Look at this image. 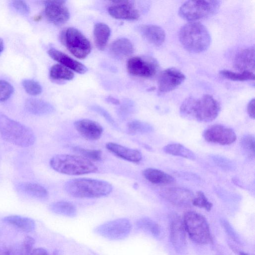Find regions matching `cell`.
I'll list each match as a JSON object with an SVG mask.
<instances>
[{
  "mask_svg": "<svg viewBox=\"0 0 255 255\" xmlns=\"http://www.w3.org/2000/svg\"><path fill=\"white\" fill-rule=\"evenodd\" d=\"M136 224L139 229L148 232L154 236L159 234L158 225L148 218L140 219L137 221Z\"/></svg>",
  "mask_w": 255,
  "mask_h": 255,
  "instance_id": "cell-36",
  "label": "cell"
},
{
  "mask_svg": "<svg viewBox=\"0 0 255 255\" xmlns=\"http://www.w3.org/2000/svg\"><path fill=\"white\" fill-rule=\"evenodd\" d=\"M192 205L201 208H204L210 211L213 206L212 203L209 201L205 194L202 191H198L196 196L192 201Z\"/></svg>",
  "mask_w": 255,
  "mask_h": 255,
  "instance_id": "cell-38",
  "label": "cell"
},
{
  "mask_svg": "<svg viewBox=\"0 0 255 255\" xmlns=\"http://www.w3.org/2000/svg\"><path fill=\"white\" fill-rule=\"evenodd\" d=\"M127 130L129 133L144 134L152 132L153 127L149 124L138 121L133 120L127 124Z\"/></svg>",
  "mask_w": 255,
  "mask_h": 255,
  "instance_id": "cell-31",
  "label": "cell"
},
{
  "mask_svg": "<svg viewBox=\"0 0 255 255\" xmlns=\"http://www.w3.org/2000/svg\"><path fill=\"white\" fill-rule=\"evenodd\" d=\"M203 137L208 142L229 145L237 139L235 131L231 128L221 125H214L203 132Z\"/></svg>",
  "mask_w": 255,
  "mask_h": 255,
  "instance_id": "cell-11",
  "label": "cell"
},
{
  "mask_svg": "<svg viewBox=\"0 0 255 255\" xmlns=\"http://www.w3.org/2000/svg\"><path fill=\"white\" fill-rule=\"evenodd\" d=\"M13 92L14 88L9 82L0 80V102L8 100Z\"/></svg>",
  "mask_w": 255,
  "mask_h": 255,
  "instance_id": "cell-39",
  "label": "cell"
},
{
  "mask_svg": "<svg viewBox=\"0 0 255 255\" xmlns=\"http://www.w3.org/2000/svg\"><path fill=\"white\" fill-rule=\"evenodd\" d=\"M22 86L28 94L36 96L42 92V87L36 81L31 79H24L22 82Z\"/></svg>",
  "mask_w": 255,
  "mask_h": 255,
  "instance_id": "cell-37",
  "label": "cell"
},
{
  "mask_svg": "<svg viewBox=\"0 0 255 255\" xmlns=\"http://www.w3.org/2000/svg\"><path fill=\"white\" fill-rule=\"evenodd\" d=\"M4 49V44L3 40L0 38V54Z\"/></svg>",
  "mask_w": 255,
  "mask_h": 255,
  "instance_id": "cell-48",
  "label": "cell"
},
{
  "mask_svg": "<svg viewBox=\"0 0 255 255\" xmlns=\"http://www.w3.org/2000/svg\"><path fill=\"white\" fill-rule=\"evenodd\" d=\"M139 31L142 36L155 46L161 45L165 40L164 30L160 26L153 24L141 25Z\"/></svg>",
  "mask_w": 255,
  "mask_h": 255,
  "instance_id": "cell-21",
  "label": "cell"
},
{
  "mask_svg": "<svg viewBox=\"0 0 255 255\" xmlns=\"http://www.w3.org/2000/svg\"><path fill=\"white\" fill-rule=\"evenodd\" d=\"M221 110L219 103L213 96L205 94L199 98L189 97L180 106V116L189 120L210 122L215 120Z\"/></svg>",
  "mask_w": 255,
  "mask_h": 255,
  "instance_id": "cell-1",
  "label": "cell"
},
{
  "mask_svg": "<svg viewBox=\"0 0 255 255\" xmlns=\"http://www.w3.org/2000/svg\"><path fill=\"white\" fill-rule=\"evenodd\" d=\"M34 242L33 238L26 237L17 248L11 249L10 255H30L33 250Z\"/></svg>",
  "mask_w": 255,
  "mask_h": 255,
  "instance_id": "cell-33",
  "label": "cell"
},
{
  "mask_svg": "<svg viewBox=\"0 0 255 255\" xmlns=\"http://www.w3.org/2000/svg\"><path fill=\"white\" fill-rule=\"evenodd\" d=\"M91 109L102 116L113 127L118 128V126L111 115L106 110L99 106L95 105L92 106Z\"/></svg>",
  "mask_w": 255,
  "mask_h": 255,
  "instance_id": "cell-41",
  "label": "cell"
},
{
  "mask_svg": "<svg viewBox=\"0 0 255 255\" xmlns=\"http://www.w3.org/2000/svg\"><path fill=\"white\" fill-rule=\"evenodd\" d=\"M18 190L31 197L46 200L48 197V192L43 186L31 182H21L17 186Z\"/></svg>",
  "mask_w": 255,
  "mask_h": 255,
  "instance_id": "cell-23",
  "label": "cell"
},
{
  "mask_svg": "<svg viewBox=\"0 0 255 255\" xmlns=\"http://www.w3.org/2000/svg\"><path fill=\"white\" fill-rule=\"evenodd\" d=\"M50 210L53 213L68 217L77 215L76 206L69 202L60 201L52 203L49 206Z\"/></svg>",
  "mask_w": 255,
  "mask_h": 255,
  "instance_id": "cell-28",
  "label": "cell"
},
{
  "mask_svg": "<svg viewBox=\"0 0 255 255\" xmlns=\"http://www.w3.org/2000/svg\"><path fill=\"white\" fill-rule=\"evenodd\" d=\"M220 4L219 0H188L180 7L178 14L184 19L196 22L215 14Z\"/></svg>",
  "mask_w": 255,
  "mask_h": 255,
  "instance_id": "cell-6",
  "label": "cell"
},
{
  "mask_svg": "<svg viewBox=\"0 0 255 255\" xmlns=\"http://www.w3.org/2000/svg\"><path fill=\"white\" fill-rule=\"evenodd\" d=\"M51 255H63L62 253L59 251H55Z\"/></svg>",
  "mask_w": 255,
  "mask_h": 255,
  "instance_id": "cell-49",
  "label": "cell"
},
{
  "mask_svg": "<svg viewBox=\"0 0 255 255\" xmlns=\"http://www.w3.org/2000/svg\"><path fill=\"white\" fill-rule=\"evenodd\" d=\"M185 76L179 70L169 68L162 71L157 79L158 91L164 94L173 91L185 80Z\"/></svg>",
  "mask_w": 255,
  "mask_h": 255,
  "instance_id": "cell-12",
  "label": "cell"
},
{
  "mask_svg": "<svg viewBox=\"0 0 255 255\" xmlns=\"http://www.w3.org/2000/svg\"><path fill=\"white\" fill-rule=\"evenodd\" d=\"M133 111V106L131 103H124L118 110V115L122 120L128 118Z\"/></svg>",
  "mask_w": 255,
  "mask_h": 255,
  "instance_id": "cell-43",
  "label": "cell"
},
{
  "mask_svg": "<svg viewBox=\"0 0 255 255\" xmlns=\"http://www.w3.org/2000/svg\"><path fill=\"white\" fill-rule=\"evenodd\" d=\"M132 229L130 221L120 218L106 222L94 229L97 234L109 240H121L129 235Z\"/></svg>",
  "mask_w": 255,
  "mask_h": 255,
  "instance_id": "cell-9",
  "label": "cell"
},
{
  "mask_svg": "<svg viewBox=\"0 0 255 255\" xmlns=\"http://www.w3.org/2000/svg\"><path fill=\"white\" fill-rule=\"evenodd\" d=\"M255 136L252 134H246L241 140V146L243 152L250 158L255 157Z\"/></svg>",
  "mask_w": 255,
  "mask_h": 255,
  "instance_id": "cell-34",
  "label": "cell"
},
{
  "mask_svg": "<svg viewBox=\"0 0 255 255\" xmlns=\"http://www.w3.org/2000/svg\"><path fill=\"white\" fill-rule=\"evenodd\" d=\"M214 162L219 167L226 170L234 169L235 165L233 162L229 159L217 155L212 156Z\"/></svg>",
  "mask_w": 255,
  "mask_h": 255,
  "instance_id": "cell-40",
  "label": "cell"
},
{
  "mask_svg": "<svg viewBox=\"0 0 255 255\" xmlns=\"http://www.w3.org/2000/svg\"><path fill=\"white\" fill-rule=\"evenodd\" d=\"M24 106L28 112L36 116L47 115L54 111V108L51 104L38 99H27Z\"/></svg>",
  "mask_w": 255,
  "mask_h": 255,
  "instance_id": "cell-22",
  "label": "cell"
},
{
  "mask_svg": "<svg viewBox=\"0 0 255 255\" xmlns=\"http://www.w3.org/2000/svg\"><path fill=\"white\" fill-rule=\"evenodd\" d=\"M108 7L109 14L116 19L134 20L139 17V13L129 0L112 1Z\"/></svg>",
  "mask_w": 255,
  "mask_h": 255,
  "instance_id": "cell-14",
  "label": "cell"
},
{
  "mask_svg": "<svg viewBox=\"0 0 255 255\" xmlns=\"http://www.w3.org/2000/svg\"><path fill=\"white\" fill-rule=\"evenodd\" d=\"M170 240L177 252L183 251L186 247L185 229L180 218L177 215H172L170 219Z\"/></svg>",
  "mask_w": 255,
  "mask_h": 255,
  "instance_id": "cell-16",
  "label": "cell"
},
{
  "mask_svg": "<svg viewBox=\"0 0 255 255\" xmlns=\"http://www.w3.org/2000/svg\"><path fill=\"white\" fill-rule=\"evenodd\" d=\"M73 149L89 160L100 161L102 158V152L100 150L86 149L79 146L74 147Z\"/></svg>",
  "mask_w": 255,
  "mask_h": 255,
  "instance_id": "cell-35",
  "label": "cell"
},
{
  "mask_svg": "<svg viewBox=\"0 0 255 255\" xmlns=\"http://www.w3.org/2000/svg\"><path fill=\"white\" fill-rule=\"evenodd\" d=\"M61 37L68 50L76 58L84 59L90 53L91 46L90 41L77 29L68 28L64 32H62Z\"/></svg>",
  "mask_w": 255,
  "mask_h": 255,
  "instance_id": "cell-8",
  "label": "cell"
},
{
  "mask_svg": "<svg viewBox=\"0 0 255 255\" xmlns=\"http://www.w3.org/2000/svg\"><path fill=\"white\" fill-rule=\"evenodd\" d=\"M183 224L189 238L195 243L205 245L211 240L209 226L205 218L194 211L186 212Z\"/></svg>",
  "mask_w": 255,
  "mask_h": 255,
  "instance_id": "cell-7",
  "label": "cell"
},
{
  "mask_svg": "<svg viewBox=\"0 0 255 255\" xmlns=\"http://www.w3.org/2000/svg\"><path fill=\"white\" fill-rule=\"evenodd\" d=\"M74 125L80 134L89 140L99 139L104 130L103 127L99 123L89 119L78 120Z\"/></svg>",
  "mask_w": 255,
  "mask_h": 255,
  "instance_id": "cell-17",
  "label": "cell"
},
{
  "mask_svg": "<svg viewBox=\"0 0 255 255\" xmlns=\"http://www.w3.org/2000/svg\"><path fill=\"white\" fill-rule=\"evenodd\" d=\"M110 50L115 57L121 58L131 55L134 50L133 45L129 39L121 38L112 43Z\"/></svg>",
  "mask_w": 255,
  "mask_h": 255,
  "instance_id": "cell-24",
  "label": "cell"
},
{
  "mask_svg": "<svg viewBox=\"0 0 255 255\" xmlns=\"http://www.w3.org/2000/svg\"><path fill=\"white\" fill-rule=\"evenodd\" d=\"M178 37L185 49L195 53L206 51L211 40L207 28L198 21L189 22L183 25L179 31Z\"/></svg>",
  "mask_w": 255,
  "mask_h": 255,
  "instance_id": "cell-3",
  "label": "cell"
},
{
  "mask_svg": "<svg viewBox=\"0 0 255 255\" xmlns=\"http://www.w3.org/2000/svg\"><path fill=\"white\" fill-rule=\"evenodd\" d=\"M106 101L112 104L118 105H119L120 102V101L112 96H109L106 98Z\"/></svg>",
  "mask_w": 255,
  "mask_h": 255,
  "instance_id": "cell-47",
  "label": "cell"
},
{
  "mask_svg": "<svg viewBox=\"0 0 255 255\" xmlns=\"http://www.w3.org/2000/svg\"><path fill=\"white\" fill-rule=\"evenodd\" d=\"M163 150L167 154L181 156L192 160H195L196 157L192 151L179 143L167 144L163 147Z\"/></svg>",
  "mask_w": 255,
  "mask_h": 255,
  "instance_id": "cell-29",
  "label": "cell"
},
{
  "mask_svg": "<svg viewBox=\"0 0 255 255\" xmlns=\"http://www.w3.org/2000/svg\"><path fill=\"white\" fill-rule=\"evenodd\" d=\"M49 75L54 80H71L74 77V73L68 68L61 64L52 66L50 70Z\"/></svg>",
  "mask_w": 255,
  "mask_h": 255,
  "instance_id": "cell-30",
  "label": "cell"
},
{
  "mask_svg": "<svg viewBox=\"0 0 255 255\" xmlns=\"http://www.w3.org/2000/svg\"><path fill=\"white\" fill-rule=\"evenodd\" d=\"M240 255H250L247 253H245L244 252H240Z\"/></svg>",
  "mask_w": 255,
  "mask_h": 255,
  "instance_id": "cell-50",
  "label": "cell"
},
{
  "mask_svg": "<svg viewBox=\"0 0 255 255\" xmlns=\"http://www.w3.org/2000/svg\"><path fill=\"white\" fill-rule=\"evenodd\" d=\"M2 221L3 222L25 232H32L35 228L34 221L28 217L18 215H10L4 217Z\"/></svg>",
  "mask_w": 255,
  "mask_h": 255,
  "instance_id": "cell-26",
  "label": "cell"
},
{
  "mask_svg": "<svg viewBox=\"0 0 255 255\" xmlns=\"http://www.w3.org/2000/svg\"><path fill=\"white\" fill-rule=\"evenodd\" d=\"M160 194L170 203L181 207H187L192 205L195 197L191 191L182 187L166 188L161 192Z\"/></svg>",
  "mask_w": 255,
  "mask_h": 255,
  "instance_id": "cell-15",
  "label": "cell"
},
{
  "mask_svg": "<svg viewBox=\"0 0 255 255\" xmlns=\"http://www.w3.org/2000/svg\"><path fill=\"white\" fill-rule=\"evenodd\" d=\"M127 69L132 76L150 78L156 74L158 69V64L156 60L152 57L136 56L128 60Z\"/></svg>",
  "mask_w": 255,
  "mask_h": 255,
  "instance_id": "cell-10",
  "label": "cell"
},
{
  "mask_svg": "<svg viewBox=\"0 0 255 255\" xmlns=\"http://www.w3.org/2000/svg\"><path fill=\"white\" fill-rule=\"evenodd\" d=\"M247 111L249 116L254 119L255 114V99H252L248 103L247 106Z\"/></svg>",
  "mask_w": 255,
  "mask_h": 255,
  "instance_id": "cell-44",
  "label": "cell"
},
{
  "mask_svg": "<svg viewBox=\"0 0 255 255\" xmlns=\"http://www.w3.org/2000/svg\"><path fill=\"white\" fill-rule=\"evenodd\" d=\"M219 74L226 79L235 81H244L255 79L254 73L251 72H235L228 70H223L220 71Z\"/></svg>",
  "mask_w": 255,
  "mask_h": 255,
  "instance_id": "cell-32",
  "label": "cell"
},
{
  "mask_svg": "<svg viewBox=\"0 0 255 255\" xmlns=\"http://www.w3.org/2000/svg\"><path fill=\"white\" fill-rule=\"evenodd\" d=\"M48 53L53 60L77 73L84 74L88 70L87 68L81 63L54 48L50 49L48 51Z\"/></svg>",
  "mask_w": 255,
  "mask_h": 255,
  "instance_id": "cell-20",
  "label": "cell"
},
{
  "mask_svg": "<svg viewBox=\"0 0 255 255\" xmlns=\"http://www.w3.org/2000/svg\"><path fill=\"white\" fill-rule=\"evenodd\" d=\"M69 195L79 198H95L106 196L113 190L112 185L102 180L80 178L68 180L64 185Z\"/></svg>",
  "mask_w": 255,
  "mask_h": 255,
  "instance_id": "cell-2",
  "label": "cell"
},
{
  "mask_svg": "<svg viewBox=\"0 0 255 255\" xmlns=\"http://www.w3.org/2000/svg\"><path fill=\"white\" fill-rule=\"evenodd\" d=\"M30 255H48L47 251L42 248L33 249Z\"/></svg>",
  "mask_w": 255,
  "mask_h": 255,
  "instance_id": "cell-45",
  "label": "cell"
},
{
  "mask_svg": "<svg viewBox=\"0 0 255 255\" xmlns=\"http://www.w3.org/2000/svg\"><path fill=\"white\" fill-rule=\"evenodd\" d=\"M55 171L69 175H79L98 171L97 167L90 160L79 155L59 154L53 156L49 162Z\"/></svg>",
  "mask_w": 255,
  "mask_h": 255,
  "instance_id": "cell-5",
  "label": "cell"
},
{
  "mask_svg": "<svg viewBox=\"0 0 255 255\" xmlns=\"http://www.w3.org/2000/svg\"><path fill=\"white\" fill-rule=\"evenodd\" d=\"M0 135L5 141L22 147L32 145L36 139L30 128L0 112Z\"/></svg>",
  "mask_w": 255,
  "mask_h": 255,
  "instance_id": "cell-4",
  "label": "cell"
},
{
  "mask_svg": "<svg viewBox=\"0 0 255 255\" xmlns=\"http://www.w3.org/2000/svg\"><path fill=\"white\" fill-rule=\"evenodd\" d=\"M106 146L111 152L128 161L137 163L142 159L141 152L137 149L128 148L112 142L107 143Z\"/></svg>",
  "mask_w": 255,
  "mask_h": 255,
  "instance_id": "cell-19",
  "label": "cell"
},
{
  "mask_svg": "<svg viewBox=\"0 0 255 255\" xmlns=\"http://www.w3.org/2000/svg\"><path fill=\"white\" fill-rule=\"evenodd\" d=\"M93 34L97 48L100 50H104L111 34L109 26L104 23H97L94 26Z\"/></svg>",
  "mask_w": 255,
  "mask_h": 255,
  "instance_id": "cell-27",
  "label": "cell"
},
{
  "mask_svg": "<svg viewBox=\"0 0 255 255\" xmlns=\"http://www.w3.org/2000/svg\"><path fill=\"white\" fill-rule=\"evenodd\" d=\"M142 175L148 181L155 184H167L174 181L173 176L155 168H146L142 171Z\"/></svg>",
  "mask_w": 255,
  "mask_h": 255,
  "instance_id": "cell-25",
  "label": "cell"
},
{
  "mask_svg": "<svg viewBox=\"0 0 255 255\" xmlns=\"http://www.w3.org/2000/svg\"><path fill=\"white\" fill-rule=\"evenodd\" d=\"M11 248L2 247L0 248V255H10Z\"/></svg>",
  "mask_w": 255,
  "mask_h": 255,
  "instance_id": "cell-46",
  "label": "cell"
},
{
  "mask_svg": "<svg viewBox=\"0 0 255 255\" xmlns=\"http://www.w3.org/2000/svg\"><path fill=\"white\" fill-rule=\"evenodd\" d=\"M65 2L64 0H58L45 1V14L48 21L59 26L68 20L70 14Z\"/></svg>",
  "mask_w": 255,
  "mask_h": 255,
  "instance_id": "cell-13",
  "label": "cell"
},
{
  "mask_svg": "<svg viewBox=\"0 0 255 255\" xmlns=\"http://www.w3.org/2000/svg\"><path fill=\"white\" fill-rule=\"evenodd\" d=\"M235 68L240 72H253L255 70V48L250 47L239 51L234 60Z\"/></svg>",
  "mask_w": 255,
  "mask_h": 255,
  "instance_id": "cell-18",
  "label": "cell"
},
{
  "mask_svg": "<svg viewBox=\"0 0 255 255\" xmlns=\"http://www.w3.org/2000/svg\"><path fill=\"white\" fill-rule=\"evenodd\" d=\"M13 7L19 13L27 15L30 12V9L27 3L23 0H13L11 1Z\"/></svg>",
  "mask_w": 255,
  "mask_h": 255,
  "instance_id": "cell-42",
  "label": "cell"
}]
</instances>
